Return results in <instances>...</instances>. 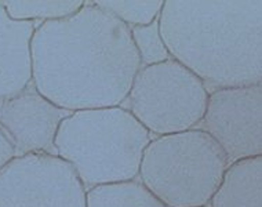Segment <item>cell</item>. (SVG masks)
I'll list each match as a JSON object with an SVG mask.
<instances>
[{
	"label": "cell",
	"mask_w": 262,
	"mask_h": 207,
	"mask_svg": "<svg viewBox=\"0 0 262 207\" xmlns=\"http://www.w3.org/2000/svg\"><path fill=\"white\" fill-rule=\"evenodd\" d=\"M172 58L211 91L262 83V2H164Z\"/></svg>",
	"instance_id": "cell-2"
},
{
	"label": "cell",
	"mask_w": 262,
	"mask_h": 207,
	"mask_svg": "<svg viewBox=\"0 0 262 207\" xmlns=\"http://www.w3.org/2000/svg\"><path fill=\"white\" fill-rule=\"evenodd\" d=\"M87 207H166L138 178L87 191Z\"/></svg>",
	"instance_id": "cell-11"
},
{
	"label": "cell",
	"mask_w": 262,
	"mask_h": 207,
	"mask_svg": "<svg viewBox=\"0 0 262 207\" xmlns=\"http://www.w3.org/2000/svg\"><path fill=\"white\" fill-rule=\"evenodd\" d=\"M210 207H262V156L229 164Z\"/></svg>",
	"instance_id": "cell-10"
},
{
	"label": "cell",
	"mask_w": 262,
	"mask_h": 207,
	"mask_svg": "<svg viewBox=\"0 0 262 207\" xmlns=\"http://www.w3.org/2000/svg\"><path fill=\"white\" fill-rule=\"evenodd\" d=\"M140 69L130 28L97 2L40 24L32 39L33 86L68 112L123 105Z\"/></svg>",
	"instance_id": "cell-1"
},
{
	"label": "cell",
	"mask_w": 262,
	"mask_h": 207,
	"mask_svg": "<svg viewBox=\"0 0 262 207\" xmlns=\"http://www.w3.org/2000/svg\"><path fill=\"white\" fill-rule=\"evenodd\" d=\"M10 17L37 25L68 18L83 7L84 2H2Z\"/></svg>",
	"instance_id": "cell-12"
},
{
	"label": "cell",
	"mask_w": 262,
	"mask_h": 207,
	"mask_svg": "<svg viewBox=\"0 0 262 207\" xmlns=\"http://www.w3.org/2000/svg\"><path fill=\"white\" fill-rule=\"evenodd\" d=\"M229 162L221 147L200 127L154 137L138 180L166 207L210 206Z\"/></svg>",
	"instance_id": "cell-4"
},
{
	"label": "cell",
	"mask_w": 262,
	"mask_h": 207,
	"mask_svg": "<svg viewBox=\"0 0 262 207\" xmlns=\"http://www.w3.org/2000/svg\"><path fill=\"white\" fill-rule=\"evenodd\" d=\"M200 129L229 164L262 156V83L211 91Z\"/></svg>",
	"instance_id": "cell-7"
},
{
	"label": "cell",
	"mask_w": 262,
	"mask_h": 207,
	"mask_svg": "<svg viewBox=\"0 0 262 207\" xmlns=\"http://www.w3.org/2000/svg\"><path fill=\"white\" fill-rule=\"evenodd\" d=\"M68 111L43 97L32 83L0 102V126L14 142L17 158L33 153L55 155V138Z\"/></svg>",
	"instance_id": "cell-8"
},
{
	"label": "cell",
	"mask_w": 262,
	"mask_h": 207,
	"mask_svg": "<svg viewBox=\"0 0 262 207\" xmlns=\"http://www.w3.org/2000/svg\"><path fill=\"white\" fill-rule=\"evenodd\" d=\"M0 207H87V191L65 160L33 153L0 173Z\"/></svg>",
	"instance_id": "cell-6"
},
{
	"label": "cell",
	"mask_w": 262,
	"mask_h": 207,
	"mask_svg": "<svg viewBox=\"0 0 262 207\" xmlns=\"http://www.w3.org/2000/svg\"><path fill=\"white\" fill-rule=\"evenodd\" d=\"M37 27L11 18L0 2V102L33 83L32 39Z\"/></svg>",
	"instance_id": "cell-9"
},
{
	"label": "cell",
	"mask_w": 262,
	"mask_h": 207,
	"mask_svg": "<svg viewBox=\"0 0 262 207\" xmlns=\"http://www.w3.org/2000/svg\"><path fill=\"white\" fill-rule=\"evenodd\" d=\"M203 207H210V206H203Z\"/></svg>",
	"instance_id": "cell-16"
},
{
	"label": "cell",
	"mask_w": 262,
	"mask_h": 207,
	"mask_svg": "<svg viewBox=\"0 0 262 207\" xmlns=\"http://www.w3.org/2000/svg\"><path fill=\"white\" fill-rule=\"evenodd\" d=\"M97 5L131 29L158 21L164 2H97Z\"/></svg>",
	"instance_id": "cell-13"
},
{
	"label": "cell",
	"mask_w": 262,
	"mask_h": 207,
	"mask_svg": "<svg viewBox=\"0 0 262 207\" xmlns=\"http://www.w3.org/2000/svg\"><path fill=\"white\" fill-rule=\"evenodd\" d=\"M152 134L124 107L69 113L55 138V155L72 166L86 191L137 180Z\"/></svg>",
	"instance_id": "cell-3"
},
{
	"label": "cell",
	"mask_w": 262,
	"mask_h": 207,
	"mask_svg": "<svg viewBox=\"0 0 262 207\" xmlns=\"http://www.w3.org/2000/svg\"><path fill=\"white\" fill-rule=\"evenodd\" d=\"M130 32L141 67H149L171 58L170 50L163 39L159 19L145 27L131 28Z\"/></svg>",
	"instance_id": "cell-14"
},
{
	"label": "cell",
	"mask_w": 262,
	"mask_h": 207,
	"mask_svg": "<svg viewBox=\"0 0 262 207\" xmlns=\"http://www.w3.org/2000/svg\"><path fill=\"white\" fill-rule=\"evenodd\" d=\"M210 91L189 68L168 58L141 67L122 107L152 137L198 129L207 109Z\"/></svg>",
	"instance_id": "cell-5"
},
{
	"label": "cell",
	"mask_w": 262,
	"mask_h": 207,
	"mask_svg": "<svg viewBox=\"0 0 262 207\" xmlns=\"http://www.w3.org/2000/svg\"><path fill=\"white\" fill-rule=\"evenodd\" d=\"M17 158V151L10 135L0 126V173Z\"/></svg>",
	"instance_id": "cell-15"
}]
</instances>
